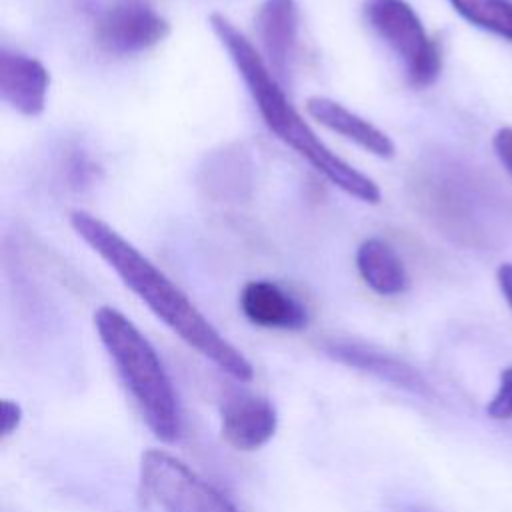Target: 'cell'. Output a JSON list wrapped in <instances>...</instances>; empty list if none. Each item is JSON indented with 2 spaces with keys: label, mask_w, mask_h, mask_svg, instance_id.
Masks as SVG:
<instances>
[{
  "label": "cell",
  "mask_w": 512,
  "mask_h": 512,
  "mask_svg": "<svg viewBox=\"0 0 512 512\" xmlns=\"http://www.w3.org/2000/svg\"><path fill=\"white\" fill-rule=\"evenodd\" d=\"M70 226L76 236L118 274L124 286L132 290L180 340L228 376L240 382L252 380L254 368L250 360L228 342L196 308L186 292L134 244L120 236L110 224L80 208L70 212Z\"/></svg>",
  "instance_id": "cell-1"
},
{
  "label": "cell",
  "mask_w": 512,
  "mask_h": 512,
  "mask_svg": "<svg viewBox=\"0 0 512 512\" xmlns=\"http://www.w3.org/2000/svg\"><path fill=\"white\" fill-rule=\"evenodd\" d=\"M208 24L228 52V58L232 60L240 78L244 80L246 90L254 100L268 130L288 148H292L300 158H304L332 186L340 188L344 194L360 202L378 204V184L370 176L342 160L320 140V136L294 108L282 84L268 68L260 50L234 26V22H230L220 12H212L208 16Z\"/></svg>",
  "instance_id": "cell-2"
},
{
  "label": "cell",
  "mask_w": 512,
  "mask_h": 512,
  "mask_svg": "<svg viewBox=\"0 0 512 512\" xmlns=\"http://www.w3.org/2000/svg\"><path fill=\"white\" fill-rule=\"evenodd\" d=\"M96 334L150 432L166 444L180 438L182 414L172 380L150 340L118 308L94 312Z\"/></svg>",
  "instance_id": "cell-3"
},
{
  "label": "cell",
  "mask_w": 512,
  "mask_h": 512,
  "mask_svg": "<svg viewBox=\"0 0 512 512\" xmlns=\"http://www.w3.org/2000/svg\"><path fill=\"white\" fill-rule=\"evenodd\" d=\"M364 18L402 62L412 86L426 88L436 82L442 70V50L406 0H366Z\"/></svg>",
  "instance_id": "cell-4"
},
{
  "label": "cell",
  "mask_w": 512,
  "mask_h": 512,
  "mask_svg": "<svg viewBox=\"0 0 512 512\" xmlns=\"http://www.w3.org/2000/svg\"><path fill=\"white\" fill-rule=\"evenodd\" d=\"M140 484L164 512H240L222 492L166 450L150 448L142 454Z\"/></svg>",
  "instance_id": "cell-5"
},
{
  "label": "cell",
  "mask_w": 512,
  "mask_h": 512,
  "mask_svg": "<svg viewBox=\"0 0 512 512\" xmlns=\"http://www.w3.org/2000/svg\"><path fill=\"white\" fill-rule=\"evenodd\" d=\"M168 34V20L148 0H112L94 24L96 46L112 56L146 52Z\"/></svg>",
  "instance_id": "cell-6"
},
{
  "label": "cell",
  "mask_w": 512,
  "mask_h": 512,
  "mask_svg": "<svg viewBox=\"0 0 512 512\" xmlns=\"http://www.w3.org/2000/svg\"><path fill=\"white\" fill-rule=\"evenodd\" d=\"M322 350L344 366L370 374L420 398H434V388L430 382L414 366L390 352L346 338H330L322 344Z\"/></svg>",
  "instance_id": "cell-7"
},
{
  "label": "cell",
  "mask_w": 512,
  "mask_h": 512,
  "mask_svg": "<svg viewBox=\"0 0 512 512\" xmlns=\"http://www.w3.org/2000/svg\"><path fill=\"white\" fill-rule=\"evenodd\" d=\"M300 10L296 0H264L256 14L262 56L280 84L288 82L298 50Z\"/></svg>",
  "instance_id": "cell-8"
},
{
  "label": "cell",
  "mask_w": 512,
  "mask_h": 512,
  "mask_svg": "<svg viewBox=\"0 0 512 512\" xmlns=\"http://www.w3.org/2000/svg\"><path fill=\"white\" fill-rule=\"evenodd\" d=\"M278 428L274 404L256 394H232L220 406L222 438L240 452H254L268 444Z\"/></svg>",
  "instance_id": "cell-9"
},
{
  "label": "cell",
  "mask_w": 512,
  "mask_h": 512,
  "mask_svg": "<svg viewBox=\"0 0 512 512\" xmlns=\"http://www.w3.org/2000/svg\"><path fill=\"white\" fill-rule=\"evenodd\" d=\"M50 74L34 56L0 50V98L22 116H40L46 108Z\"/></svg>",
  "instance_id": "cell-10"
},
{
  "label": "cell",
  "mask_w": 512,
  "mask_h": 512,
  "mask_svg": "<svg viewBox=\"0 0 512 512\" xmlns=\"http://www.w3.org/2000/svg\"><path fill=\"white\" fill-rule=\"evenodd\" d=\"M238 304L246 320L260 328L302 330L308 324V312L302 302L272 280L246 282Z\"/></svg>",
  "instance_id": "cell-11"
},
{
  "label": "cell",
  "mask_w": 512,
  "mask_h": 512,
  "mask_svg": "<svg viewBox=\"0 0 512 512\" xmlns=\"http://www.w3.org/2000/svg\"><path fill=\"white\" fill-rule=\"evenodd\" d=\"M306 110L324 128L354 142L356 146H360L362 150L370 152L376 158L388 160L396 154V146L386 132H382L370 120L362 118L360 114L352 112L350 108H346L344 104L332 98L310 96L306 100Z\"/></svg>",
  "instance_id": "cell-12"
},
{
  "label": "cell",
  "mask_w": 512,
  "mask_h": 512,
  "mask_svg": "<svg viewBox=\"0 0 512 512\" xmlns=\"http://www.w3.org/2000/svg\"><path fill=\"white\" fill-rule=\"evenodd\" d=\"M356 268L364 284L380 296H398L410 286L402 258L382 238H368L358 246Z\"/></svg>",
  "instance_id": "cell-13"
},
{
  "label": "cell",
  "mask_w": 512,
  "mask_h": 512,
  "mask_svg": "<svg viewBox=\"0 0 512 512\" xmlns=\"http://www.w3.org/2000/svg\"><path fill=\"white\" fill-rule=\"evenodd\" d=\"M448 2L472 26L512 42V2L510 0H448Z\"/></svg>",
  "instance_id": "cell-14"
},
{
  "label": "cell",
  "mask_w": 512,
  "mask_h": 512,
  "mask_svg": "<svg viewBox=\"0 0 512 512\" xmlns=\"http://www.w3.org/2000/svg\"><path fill=\"white\" fill-rule=\"evenodd\" d=\"M486 412L494 420H508L512 418V366H506L500 372L498 388L492 400L486 406Z\"/></svg>",
  "instance_id": "cell-15"
},
{
  "label": "cell",
  "mask_w": 512,
  "mask_h": 512,
  "mask_svg": "<svg viewBox=\"0 0 512 512\" xmlns=\"http://www.w3.org/2000/svg\"><path fill=\"white\" fill-rule=\"evenodd\" d=\"M492 146H494L498 160L512 174V126L500 128L492 138Z\"/></svg>",
  "instance_id": "cell-16"
},
{
  "label": "cell",
  "mask_w": 512,
  "mask_h": 512,
  "mask_svg": "<svg viewBox=\"0 0 512 512\" xmlns=\"http://www.w3.org/2000/svg\"><path fill=\"white\" fill-rule=\"evenodd\" d=\"M22 422V406L16 400H2V438H8L18 430Z\"/></svg>",
  "instance_id": "cell-17"
},
{
  "label": "cell",
  "mask_w": 512,
  "mask_h": 512,
  "mask_svg": "<svg viewBox=\"0 0 512 512\" xmlns=\"http://www.w3.org/2000/svg\"><path fill=\"white\" fill-rule=\"evenodd\" d=\"M496 280H498V286H500V292H502L504 300L508 302V306L512 310V262H506L498 268Z\"/></svg>",
  "instance_id": "cell-18"
}]
</instances>
